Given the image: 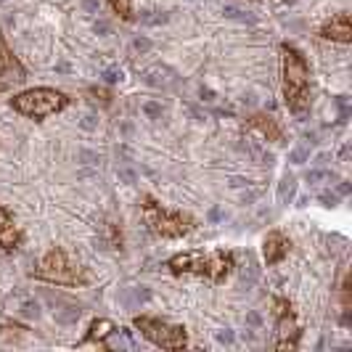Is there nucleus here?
<instances>
[{
    "label": "nucleus",
    "instance_id": "31",
    "mask_svg": "<svg viewBox=\"0 0 352 352\" xmlns=\"http://www.w3.org/2000/svg\"><path fill=\"white\" fill-rule=\"evenodd\" d=\"M339 194H342V196L350 194V186H347V183H342V186H339Z\"/></svg>",
    "mask_w": 352,
    "mask_h": 352
},
{
    "label": "nucleus",
    "instance_id": "29",
    "mask_svg": "<svg viewBox=\"0 0 352 352\" xmlns=\"http://www.w3.org/2000/svg\"><path fill=\"white\" fill-rule=\"evenodd\" d=\"M82 127H88V130H93V127H96V122H93V117H85V122H82Z\"/></svg>",
    "mask_w": 352,
    "mask_h": 352
},
{
    "label": "nucleus",
    "instance_id": "20",
    "mask_svg": "<svg viewBox=\"0 0 352 352\" xmlns=\"http://www.w3.org/2000/svg\"><path fill=\"white\" fill-rule=\"evenodd\" d=\"M141 21L143 24H164L167 16H164V14H154V11H146V14L141 16Z\"/></svg>",
    "mask_w": 352,
    "mask_h": 352
},
{
    "label": "nucleus",
    "instance_id": "12",
    "mask_svg": "<svg viewBox=\"0 0 352 352\" xmlns=\"http://www.w3.org/2000/svg\"><path fill=\"white\" fill-rule=\"evenodd\" d=\"M249 124L254 127V130H260L267 141H273V143H283V133H281V127L273 122L270 117H265V114H254L252 120H249Z\"/></svg>",
    "mask_w": 352,
    "mask_h": 352
},
{
    "label": "nucleus",
    "instance_id": "2",
    "mask_svg": "<svg viewBox=\"0 0 352 352\" xmlns=\"http://www.w3.org/2000/svg\"><path fill=\"white\" fill-rule=\"evenodd\" d=\"M167 267L173 273H196V276H207L210 281H223L233 267V254L226 249H214V252H186L173 257Z\"/></svg>",
    "mask_w": 352,
    "mask_h": 352
},
{
    "label": "nucleus",
    "instance_id": "1",
    "mask_svg": "<svg viewBox=\"0 0 352 352\" xmlns=\"http://www.w3.org/2000/svg\"><path fill=\"white\" fill-rule=\"evenodd\" d=\"M283 96L294 114H305L310 106V69L294 45L283 43Z\"/></svg>",
    "mask_w": 352,
    "mask_h": 352
},
{
    "label": "nucleus",
    "instance_id": "19",
    "mask_svg": "<svg viewBox=\"0 0 352 352\" xmlns=\"http://www.w3.org/2000/svg\"><path fill=\"white\" fill-rule=\"evenodd\" d=\"M307 157H310V151H307L305 146H297V148L289 154V162H294V164H302V162H307Z\"/></svg>",
    "mask_w": 352,
    "mask_h": 352
},
{
    "label": "nucleus",
    "instance_id": "16",
    "mask_svg": "<svg viewBox=\"0 0 352 352\" xmlns=\"http://www.w3.org/2000/svg\"><path fill=\"white\" fill-rule=\"evenodd\" d=\"M294 194H297V180H294L292 175H286L281 180V188H278V199L286 204V201H292V199H294Z\"/></svg>",
    "mask_w": 352,
    "mask_h": 352
},
{
    "label": "nucleus",
    "instance_id": "6",
    "mask_svg": "<svg viewBox=\"0 0 352 352\" xmlns=\"http://www.w3.org/2000/svg\"><path fill=\"white\" fill-rule=\"evenodd\" d=\"M143 210H146V220H148L151 230L164 236V239H177V236H183V233H188L194 228V220L188 214L162 210L154 199H146Z\"/></svg>",
    "mask_w": 352,
    "mask_h": 352
},
{
    "label": "nucleus",
    "instance_id": "23",
    "mask_svg": "<svg viewBox=\"0 0 352 352\" xmlns=\"http://www.w3.org/2000/svg\"><path fill=\"white\" fill-rule=\"evenodd\" d=\"M21 313L30 318H37L40 316V305H37V302H24V305H21Z\"/></svg>",
    "mask_w": 352,
    "mask_h": 352
},
{
    "label": "nucleus",
    "instance_id": "4",
    "mask_svg": "<svg viewBox=\"0 0 352 352\" xmlns=\"http://www.w3.org/2000/svg\"><path fill=\"white\" fill-rule=\"evenodd\" d=\"M35 276L48 283H58V286H85L90 281L88 273L80 265L72 263L61 249H51L43 257V263L37 265Z\"/></svg>",
    "mask_w": 352,
    "mask_h": 352
},
{
    "label": "nucleus",
    "instance_id": "3",
    "mask_svg": "<svg viewBox=\"0 0 352 352\" xmlns=\"http://www.w3.org/2000/svg\"><path fill=\"white\" fill-rule=\"evenodd\" d=\"M67 104H69V98L61 90L53 88H32L11 98L14 111L30 117V120H45V117H51L56 111L67 109Z\"/></svg>",
    "mask_w": 352,
    "mask_h": 352
},
{
    "label": "nucleus",
    "instance_id": "9",
    "mask_svg": "<svg viewBox=\"0 0 352 352\" xmlns=\"http://www.w3.org/2000/svg\"><path fill=\"white\" fill-rule=\"evenodd\" d=\"M289 239L283 236V233H278V230H270L267 233V239H265V260H267V265H276L281 263L283 257L289 254Z\"/></svg>",
    "mask_w": 352,
    "mask_h": 352
},
{
    "label": "nucleus",
    "instance_id": "15",
    "mask_svg": "<svg viewBox=\"0 0 352 352\" xmlns=\"http://www.w3.org/2000/svg\"><path fill=\"white\" fill-rule=\"evenodd\" d=\"M151 297V292L146 289V286H133V289H124L122 292V302L127 305V307H135V305H141V302H146Z\"/></svg>",
    "mask_w": 352,
    "mask_h": 352
},
{
    "label": "nucleus",
    "instance_id": "21",
    "mask_svg": "<svg viewBox=\"0 0 352 352\" xmlns=\"http://www.w3.org/2000/svg\"><path fill=\"white\" fill-rule=\"evenodd\" d=\"M226 16L239 19V21H252V16H244V11H241V8H236V6H226Z\"/></svg>",
    "mask_w": 352,
    "mask_h": 352
},
{
    "label": "nucleus",
    "instance_id": "10",
    "mask_svg": "<svg viewBox=\"0 0 352 352\" xmlns=\"http://www.w3.org/2000/svg\"><path fill=\"white\" fill-rule=\"evenodd\" d=\"M320 35L326 37V40H334V43H350L352 40L350 14H339L336 19H331V21L320 30Z\"/></svg>",
    "mask_w": 352,
    "mask_h": 352
},
{
    "label": "nucleus",
    "instance_id": "17",
    "mask_svg": "<svg viewBox=\"0 0 352 352\" xmlns=\"http://www.w3.org/2000/svg\"><path fill=\"white\" fill-rule=\"evenodd\" d=\"M109 3H111V8L122 19H133V3L130 0H109Z\"/></svg>",
    "mask_w": 352,
    "mask_h": 352
},
{
    "label": "nucleus",
    "instance_id": "25",
    "mask_svg": "<svg viewBox=\"0 0 352 352\" xmlns=\"http://www.w3.org/2000/svg\"><path fill=\"white\" fill-rule=\"evenodd\" d=\"M233 339H236V336H233V331H228V329L217 334V342H220V344H233Z\"/></svg>",
    "mask_w": 352,
    "mask_h": 352
},
{
    "label": "nucleus",
    "instance_id": "22",
    "mask_svg": "<svg viewBox=\"0 0 352 352\" xmlns=\"http://www.w3.org/2000/svg\"><path fill=\"white\" fill-rule=\"evenodd\" d=\"M143 114H148L151 120H157V117H162V106L148 101V104H143Z\"/></svg>",
    "mask_w": 352,
    "mask_h": 352
},
{
    "label": "nucleus",
    "instance_id": "30",
    "mask_svg": "<svg viewBox=\"0 0 352 352\" xmlns=\"http://www.w3.org/2000/svg\"><path fill=\"white\" fill-rule=\"evenodd\" d=\"M249 323H254V326H260V316H257V313H252V316H249Z\"/></svg>",
    "mask_w": 352,
    "mask_h": 352
},
{
    "label": "nucleus",
    "instance_id": "27",
    "mask_svg": "<svg viewBox=\"0 0 352 352\" xmlns=\"http://www.w3.org/2000/svg\"><path fill=\"white\" fill-rule=\"evenodd\" d=\"M82 3H85V8H88L90 14H101V11H98V6H96L93 0H82Z\"/></svg>",
    "mask_w": 352,
    "mask_h": 352
},
{
    "label": "nucleus",
    "instance_id": "14",
    "mask_svg": "<svg viewBox=\"0 0 352 352\" xmlns=\"http://www.w3.org/2000/svg\"><path fill=\"white\" fill-rule=\"evenodd\" d=\"M58 307L61 310H56V320L58 323H77L80 320V307L77 305H69V302H64V300H58Z\"/></svg>",
    "mask_w": 352,
    "mask_h": 352
},
{
    "label": "nucleus",
    "instance_id": "26",
    "mask_svg": "<svg viewBox=\"0 0 352 352\" xmlns=\"http://www.w3.org/2000/svg\"><path fill=\"white\" fill-rule=\"evenodd\" d=\"M320 201H323L326 207H334L336 201H339V196L336 194H320Z\"/></svg>",
    "mask_w": 352,
    "mask_h": 352
},
{
    "label": "nucleus",
    "instance_id": "18",
    "mask_svg": "<svg viewBox=\"0 0 352 352\" xmlns=\"http://www.w3.org/2000/svg\"><path fill=\"white\" fill-rule=\"evenodd\" d=\"M104 82H109V85H114V82H120L122 80V69L120 67H109V69H104Z\"/></svg>",
    "mask_w": 352,
    "mask_h": 352
},
{
    "label": "nucleus",
    "instance_id": "24",
    "mask_svg": "<svg viewBox=\"0 0 352 352\" xmlns=\"http://www.w3.org/2000/svg\"><path fill=\"white\" fill-rule=\"evenodd\" d=\"M323 177H329V173H323V170H310V173H307V183H318V180H323Z\"/></svg>",
    "mask_w": 352,
    "mask_h": 352
},
{
    "label": "nucleus",
    "instance_id": "32",
    "mask_svg": "<svg viewBox=\"0 0 352 352\" xmlns=\"http://www.w3.org/2000/svg\"><path fill=\"white\" fill-rule=\"evenodd\" d=\"M283 3H294V0H283Z\"/></svg>",
    "mask_w": 352,
    "mask_h": 352
},
{
    "label": "nucleus",
    "instance_id": "8",
    "mask_svg": "<svg viewBox=\"0 0 352 352\" xmlns=\"http://www.w3.org/2000/svg\"><path fill=\"white\" fill-rule=\"evenodd\" d=\"M281 302V318H278V339H276V350H294L297 347V339H300V329H297V320H294V313L292 307Z\"/></svg>",
    "mask_w": 352,
    "mask_h": 352
},
{
    "label": "nucleus",
    "instance_id": "28",
    "mask_svg": "<svg viewBox=\"0 0 352 352\" xmlns=\"http://www.w3.org/2000/svg\"><path fill=\"white\" fill-rule=\"evenodd\" d=\"M135 51H148V40H135Z\"/></svg>",
    "mask_w": 352,
    "mask_h": 352
},
{
    "label": "nucleus",
    "instance_id": "13",
    "mask_svg": "<svg viewBox=\"0 0 352 352\" xmlns=\"http://www.w3.org/2000/svg\"><path fill=\"white\" fill-rule=\"evenodd\" d=\"M114 323L111 320H106V318H101V320H93V326H90V334L85 336V342L82 344H90V342H98L101 347H104V342L109 339V336L114 334Z\"/></svg>",
    "mask_w": 352,
    "mask_h": 352
},
{
    "label": "nucleus",
    "instance_id": "11",
    "mask_svg": "<svg viewBox=\"0 0 352 352\" xmlns=\"http://www.w3.org/2000/svg\"><path fill=\"white\" fill-rule=\"evenodd\" d=\"M19 241H21V233H19L14 217L8 214V210L0 207V247L6 252H14L19 247Z\"/></svg>",
    "mask_w": 352,
    "mask_h": 352
},
{
    "label": "nucleus",
    "instance_id": "5",
    "mask_svg": "<svg viewBox=\"0 0 352 352\" xmlns=\"http://www.w3.org/2000/svg\"><path fill=\"white\" fill-rule=\"evenodd\" d=\"M135 329H141V334L154 342L162 350H183L186 347V329L175 326V323H167V320H159V318H135Z\"/></svg>",
    "mask_w": 352,
    "mask_h": 352
},
{
    "label": "nucleus",
    "instance_id": "7",
    "mask_svg": "<svg viewBox=\"0 0 352 352\" xmlns=\"http://www.w3.org/2000/svg\"><path fill=\"white\" fill-rule=\"evenodd\" d=\"M27 80V72L19 64V58L8 51V45L0 40V90H8Z\"/></svg>",
    "mask_w": 352,
    "mask_h": 352
}]
</instances>
